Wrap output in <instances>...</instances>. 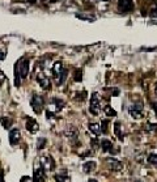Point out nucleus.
I'll return each instance as SVG.
<instances>
[{
	"label": "nucleus",
	"mask_w": 157,
	"mask_h": 182,
	"mask_svg": "<svg viewBox=\"0 0 157 182\" xmlns=\"http://www.w3.org/2000/svg\"><path fill=\"white\" fill-rule=\"evenodd\" d=\"M16 70L21 79L28 77V73H29V60L28 59H21L18 64H16Z\"/></svg>",
	"instance_id": "f257e3e1"
},
{
	"label": "nucleus",
	"mask_w": 157,
	"mask_h": 182,
	"mask_svg": "<svg viewBox=\"0 0 157 182\" xmlns=\"http://www.w3.org/2000/svg\"><path fill=\"white\" fill-rule=\"evenodd\" d=\"M30 105L33 107L34 113L39 114V113L42 111V109H43V98L41 96H38V95H33L32 101H30Z\"/></svg>",
	"instance_id": "f03ea898"
},
{
	"label": "nucleus",
	"mask_w": 157,
	"mask_h": 182,
	"mask_svg": "<svg viewBox=\"0 0 157 182\" xmlns=\"http://www.w3.org/2000/svg\"><path fill=\"white\" fill-rule=\"evenodd\" d=\"M118 9H119V12L123 13L134 11V2L132 0H119L118 2Z\"/></svg>",
	"instance_id": "7ed1b4c3"
},
{
	"label": "nucleus",
	"mask_w": 157,
	"mask_h": 182,
	"mask_svg": "<svg viewBox=\"0 0 157 182\" xmlns=\"http://www.w3.org/2000/svg\"><path fill=\"white\" fill-rule=\"evenodd\" d=\"M130 115L135 119H140L143 117V105L141 104H135L130 106Z\"/></svg>",
	"instance_id": "20e7f679"
},
{
	"label": "nucleus",
	"mask_w": 157,
	"mask_h": 182,
	"mask_svg": "<svg viewBox=\"0 0 157 182\" xmlns=\"http://www.w3.org/2000/svg\"><path fill=\"white\" fill-rule=\"evenodd\" d=\"M41 166L45 170H54L55 169V161L51 156H43L41 159Z\"/></svg>",
	"instance_id": "39448f33"
},
{
	"label": "nucleus",
	"mask_w": 157,
	"mask_h": 182,
	"mask_svg": "<svg viewBox=\"0 0 157 182\" xmlns=\"http://www.w3.org/2000/svg\"><path fill=\"white\" fill-rule=\"evenodd\" d=\"M98 109H100V100H98V97H97V93H93L90 97L89 111L93 115H98Z\"/></svg>",
	"instance_id": "423d86ee"
},
{
	"label": "nucleus",
	"mask_w": 157,
	"mask_h": 182,
	"mask_svg": "<svg viewBox=\"0 0 157 182\" xmlns=\"http://www.w3.org/2000/svg\"><path fill=\"white\" fill-rule=\"evenodd\" d=\"M37 81H38V84L41 85L42 89H50L51 88V81H50V79H48L45 73H38L37 75Z\"/></svg>",
	"instance_id": "0eeeda50"
},
{
	"label": "nucleus",
	"mask_w": 157,
	"mask_h": 182,
	"mask_svg": "<svg viewBox=\"0 0 157 182\" xmlns=\"http://www.w3.org/2000/svg\"><path fill=\"white\" fill-rule=\"evenodd\" d=\"M106 164L109 165V168L111 170H122L123 169V164L121 161H118L114 157H107L106 159Z\"/></svg>",
	"instance_id": "6e6552de"
},
{
	"label": "nucleus",
	"mask_w": 157,
	"mask_h": 182,
	"mask_svg": "<svg viewBox=\"0 0 157 182\" xmlns=\"http://www.w3.org/2000/svg\"><path fill=\"white\" fill-rule=\"evenodd\" d=\"M46 181V174H45V169L42 166L34 169V177H33V182H45Z\"/></svg>",
	"instance_id": "1a4fd4ad"
},
{
	"label": "nucleus",
	"mask_w": 157,
	"mask_h": 182,
	"mask_svg": "<svg viewBox=\"0 0 157 182\" xmlns=\"http://www.w3.org/2000/svg\"><path fill=\"white\" fill-rule=\"evenodd\" d=\"M20 141V131L17 129H12L9 131V143L11 145H16Z\"/></svg>",
	"instance_id": "9d476101"
},
{
	"label": "nucleus",
	"mask_w": 157,
	"mask_h": 182,
	"mask_svg": "<svg viewBox=\"0 0 157 182\" xmlns=\"http://www.w3.org/2000/svg\"><path fill=\"white\" fill-rule=\"evenodd\" d=\"M38 129H39L38 122L36 119H33V118L28 117L26 118V130L30 131V132H36V131H38Z\"/></svg>",
	"instance_id": "9b49d317"
},
{
	"label": "nucleus",
	"mask_w": 157,
	"mask_h": 182,
	"mask_svg": "<svg viewBox=\"0 0 157 182\" xmlns=\"http://www.w3.org/2000/svg\"><path fill=\"white\" fill-rule=\"evenodd\" d=\"M101 147H102V151L104 152H111V153H117L118 149H113L114 148V145H113V143L110 140H101Z\"/></svg>",
	"instance_id": "f8f14e48"
},
{
	"label": "nucleus",
	"mask_w": 157,
	"mask_h": 182,
	"mask_svg": "<svg viewBox=\"0 0 157 182\" xmlns=\"http://www.w3.org/2000/svg\"><path fill=\"white\" fill-rule=\"evenodd\" d=\"M62 71H63V64H62V62H55V63H54V66H52V73H54V76L58 79Z\"/></svg>",
	"instance_id": "ddd939ff"
},
{
	"label": "nucleus",
	"mask_w": 157,
	"mask_h": 182,
	"mask_svg": "<svg viewBox=\"0 0 157 182\" xmlns=\"http://www.w3.org/2000/svg\"><path fill=\"white\" fill-rule=\"evenodd\" d=\"M64 135L67 137H70V139H77V130L73 129L72 126H70L68 129L64 131Z\"/></svg>",
	"instance_id": "4468645a"
},
{
	"label": "nucleus",
	"mask_w": 157,
	"mask_h": 182,
	"mask_svg": "<svg viewBox=\"0 0 157 182\" xmlns=\"http://www.w3.org/2000/svg\"><path fill=\"white\" fill-rule=\"evenodd\" d=\"M96 166H97V164L94 161H88V163H85L82 165V169H84L85 173H92V172L96 169Z\"/></svg>",
	"instance_id": "2eb2a0df"
},
{
	"label": "nucleus",
	"mask_w": 157,
	"mask_h": 182,
	"mask_svg": "<svg viewBox=\"0 0 157 182\" xmlns=\"http://www.w3.org/2000/svg\"><path fill=\"white\" fill-rule=\"evenodd\" d=\"M51 104L52 105H55V110L56 111H60L63 107H64V102H63L62 100H59V98H51Z\"/></svg>",
	"instance_id": "dca6fc26"
},
{
	"label": "nucleus",
	"mask_w": 157,
	"mask_h": 182,
	"mask_svg": "<svg viewBox=\"0 0 157 182\" xmlns=\"http://www.w3.org/2000/svg\"><path fill=\"white\" fill-rule=\"evenodd\" d=\"M76 17L80 18V20H85V21H89V22H93L96 21V17L92 16V14H84V13H76Z\"/></svg>",
	"instance_id": "f3484780"
},
{
	"label": "nucleus",
	"mask_w": 157,
	"mask_h": 182,
	"mask_svg": "<svg viewBox=\"0 0 157 182\" xmlns=\"http://www.w3.org/2000/svg\"><path fill=\"white\" fill-rule=\"evenodd\" d=\"M88 129H89L94 135H100L101 134V127H100V125H98V123H89Z\"/></svg>",
	"instance_id": "a211bd4d"
},
{
	"label": "nucleus",
	"mask_w": 157,
	"mask_h": 182,
	"mask_svg": "<svg viewBox=\"0 0 157 182\" xmlns=\"http://www.w3.org/2000/svg\"><path fill=\"white\" fill-rule=\"evenodd\" d=\"M0 122H2L4 129H9L11 125H12V119L11 118H8V117H0Z\"/></svg>",
	"instance_id": "6ab92c4d"
},
{
	"label": "nucleus",
	"mask_w": 157,
	"mask_h": 182,
	"mask_svg": "<svg viewBox=\"0 0 157 182\" xmlns=\"http://www.w3.org/2000/svg\"><path fill=\"white\" fill-rule=\"evenodd\" d=\"M67 75H68L67 70H63V71L60 72V75H59V77H58V85L64 84V81H66V79H67Z\"/></svg>",
	"instance_id": "aec40b11"
},
{
	"label": "nucleus",
	"mask_w": 157,
	"mask_h": 182,
	"mask_svg": "<svg viewBox=\"0 0 157 182\" xmlns=\"http://www.w3.org/2000/svg\"><path fill=\"white\" fill-rule=\"evenodd\" d=\"M114 130H115V135L118 136V139L123 140V135H122V132H121V123L119 122H115L114 123Z\"/></svg>",
	"instance_id": "412c9836"
},
{
	"label": "nucleus",
	"mask_w": 157,
	"mask_h": 182,
	"mask_svg": "<svg viewBox=\"0 0 157 182\" xmlns=\"http://www.w3.org/2000/svg\"><path fill=\"white\" fill-rule=\"evenodd\" d=\"M73 80L75 81H81L82 80V71L81 70H75V73H73Z\"/></svg>",
	"instance_id": "4be33fe9"
},
{
	"label": "nucleus",
	"mask_w": 157,
	"mask_h": 182,
	"mask_svg": "<svg viewBox=\"0 0 157 182\" xmlns=\"http://www.w3.org/2000/svg\"><path fill=\"white\" fill-rule=\"evenodd\" d=\"M104 110H105V113H106V115H109V117H115V115H117V111H115L114 109H111L109 105H106Z\"/></svg>",
	"instance_id": "5701e85b"
},
{
	"label": "nucleus",
	"mask_w": 157,
	"mask_h": 182,
	"mask_svg": "<svg viewBox=\"0 0 157 182\" xmlns=\"http://www.w3.org/2000/svg\"><path fill=\"white\" fill-rule=\"evenodd\" d=\"M145 130L148 132H157V123H148L145 126Z\"/></svg>",
	"instance_id": "b1692460"
},
{
	"label": "nucleus",
	"mask_w": 157,
	"mask_h": 182,
	"mask_svg": "<svg viewBox=\"0 0 157 182\" xmlns=\"http://www.w3.org/2000/svg\"><path fill=\"white\" fill-rule=\"evenodd\" d=\"M148 163H149L151 165L157 166V155H155V153L149 155V156H148Z\"/></svg>",
	"instance_id": "393cba45"
},
{
	"label": "nucleus",
	"mask_w": 157,
	"mask_h": 182,
	"mask_svg": "<svg viewBox=\"0 0 157 182\" xmlns=\"http://www.w3.org/2000/svg\"><path fill=\"white\" fill-rule=\"evenodd\" d=\"M45 145H46V139H45V137L38 139V141H37V148L38 149H43V148H45Z\"/></svg>",
	"instance_id": "a878e982"
},
{
	"label": "nucleus",
	"mask_w": 157,
	"mask_h": 182,
	"mask_svg": "<svg viewBox=\"0 0 157 182\" xmlns=\"http://www.w3.org/2000/svg\"><path fill=\"white\" fill-rule=\"evenodd\" d=\"M107 125H109V121H106V119L101 122V125H100V127H101V132L106 134V132H107Z\"/></svg>",
	"instance_id": "bb28decb"
},
{
	"label": "nucleus",
	"mask_w": 157,
	"mask_h": 182,
	"mask_svg": "<svg viewBox=\"0 0 157 182\" xmlns=\"http://www.w3.org/2000/svg\"><path fill=\"white\" fill-rule=\"evenodd\" d=\"M55 181H56V182H66V181H67V176L56 174V176H55Z\"/></svg>",
	"instance_id": "cd10ccee"
},
{
	"label": "nucleus",
	"mask_w": 157,
	"mask_h": 182,
	"mask_svg": "<svg viewBox=\"0 0 157 182\" xmlns=\"http://www.w3.org/2000/svg\"><path fill=\"white\" fill-rule=\"evenodd\" d=\"M151 17H157V7L151 9Z\"/></svg>",
	"instance_id": "c85d7f7f"
},
{
	"label": "nucleus",
	"mask_w": 157,
	"mask_h": 182,
	"mask_svg": "<svg viewBox=\"0 0 157 182\" xmlns=\"http://www.w3.org/2000/svg\"><path fill=\"white\" fill-rule=\"evenodd\" d=\"M4 81H6V75H4V73L0 71V87H2V84H3Z\"/></svg>",
	"instance_id": "c756f323"
},
{
	"label": "nucleus",
	"mask_w": 157,
	"mask_h": 182,
	"mask_svg": "<svg viewBox=\"0 0 157 182\" xmlns=\"http://www.w3.org/2000/svg\"><path fill=\"white\" fill-rule=\"evenodd\" d=\"M46 118H47V119H52V118H54V113H51V111H46Z\"/></svg>",
	"instance_id": "7c9ffc66"
},
{
	"label": "nucleus",
	"mask_w": 157,
	"mask_h": 182,
	"mask_svg": "<svg viewBox=\"0 0 157 182\" xmlns=\"http://www.w3.org/2000/svg\"><path fill=\"white\" fill-rule=\"evenodd\" d=\"M32 180H30V177H22L21 178V182H30Z\"/></svg>",
	"instance_id": "2f4dec72"
},
{
	"label": "nucleus",
	"mask_w": 157,
	"mask_h": 182,
	"mask_svg": "<svg viewBox=\"0 0 157 182\" xmlns=\"http://www.w3.org/2000/svg\"><path fill=\"white\" fill-rule=\"evenodd\" d=\"M152 109H155L156 115H157V102H152Z\"/></svg>",
	"instance_id": "473e14b6"
},
{
	"label": "nucleus",
	"mask_w": 157,
	"mask_h": 182,
	"mask_svg": "<svg viewBox=\"0 0 157 182\" xmlns=\"http://www.w3.org/2000/svg\"><path fill=\"white\" fill-rule=\"evenodd\" d=\"M4 58H6V54H4L3 51H0V60H3Z\"/></svg>",
	"instance_id": "72a5a7b5"
},
{
	"label": "nucleus",
	"mask_w": 157,
	"mask_h": 182,
	"mask_svg": "<svg viewBox=\"0 0 157 182\" xmlns=\"http://www.w3.org/2000/svg\"><path fill=\"white\" fill-rule=\"evenodd\" d=\"M0 182H4V178H3V172L0 170Z\"/></svg>",
	"instance_id": "f704fd0d"
},
{
	"label": "nucleus",
	"mask_w": 157,
	"mask_h": 182,
	"mask_svg": "<svg viewBox=\"0 0 157 182\" xmlns=\"http://www.w3.org/2000/svg\"><path fill=\"white\" fill-rule=\"evenodd\" d=\"M26 2H29V3H32V4H34V3H36V2H37V0H26Z\"/></svg>",
	"instance_id": "c9c22d12"
},
{
	"label": "nucleus",
	"mask_w": 157,
	"mask_h": 182,
	"mask_svg": "<svg viewBox=\"0 0 157 182\" xmlns=\"http://www.w3.org/2000/svg\"><path fill=\"white\" fill-rule=\"evenodd\" d=\"M155 92H156V95H157V83H156V85H155Z\"/></svg>",
	"instance_id": "e433bc0d"
},
{
	"label": "nucleus",
	"mask_w": 157,
	"mask_h": 182,
	"mask_svg": "<svg viewBox=\"0 0 157 182\" xmlns=\"http://www.w3.org/2000/svg\"><path fill=\"white\" fill-rule=\"evenodd\" d=\"M88 182H98V181H96V180H93V178H92V180H89Z\"/></svg>",
	"instance_id": "4c0bfd02"
},
{
	"label": "nucleus",
	"mask_w": 157,
	"mask_h": 182,
	"mask_svg": "<svg viewBox=\"0 0 157 182\" xmlns=\"http://www.w3.org/2000/svg\"><path fill=\"white\" fill-rule=\"evenodd\" d=\"M97 2H109V0H97Z\"/></svg>",
	"instance_id": "58836bf2"
},
{
	"label": "nucleus",
	"mask_w": 157,
	"mask_h": 182,
	"mask_svg": "<svg viewBox=\"0 0 157 182\" xmlns=\"http://www.w3.org/2000/svg\"><path fill=\"white\" fill-rule=\"evenodd\" d=\"M134 182H140V181H134Z\"/></svg>",
	"instance_id": "ea45409f"
}]
</instances>
